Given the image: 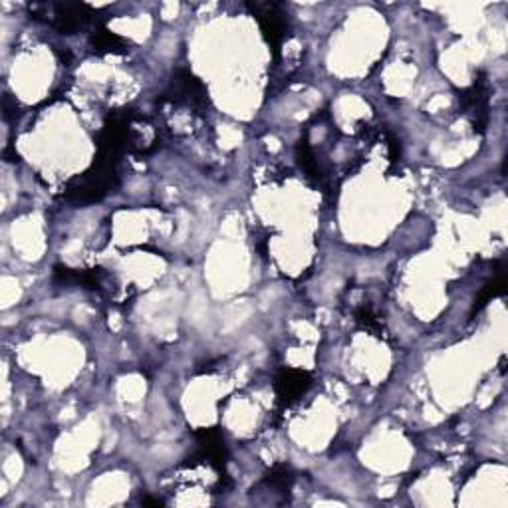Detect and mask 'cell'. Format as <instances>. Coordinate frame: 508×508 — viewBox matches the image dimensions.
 Returning <instances> with one entry per match:
<instances>
[{"label":"cell","instance_id":"cell-7","mask_svg":"<svg viewBox=\"0 0 508 508\" xmlns=\"http://www.w3.org/2000/svg\"><path fill=\"white\" fill-rule=\"evenodd\" d=\"M356 320L357 324L361 326V328H366V330H369V332H376V334L381 332V324H379L378 316L371 312V308H368V306H361V308L357 310Z\"/></svg>","mask_w":508,"mask_h":508},{"label":"cell","instance_id":"cell-2","mask_svg":"<svg viewBox=\"0 0 508 508\" xmlns=\"http://www.w3.org/2000/svg\"><path fill=\"white\" fill-rule=\"evenodd\" d=\"M312 385V376L306 371H298V369H284L278 373V378L274 381V390H276V397L282 407L292 405L294 401L300 399L308 388Z\"/></svg>","mask_w":508,"mask_h":508},{"label":"cell","instance_id":"cell-5","mask_svg":"<svg viewBox=\"0 0 508 508\" xmlns=\"http://www.w3.org/2000/svg\"><path fill=\"white\" fill-rule=\"evenodd\" d=\"M504 284H507V280H504V274L500 272L498 274L497 278L492 282H488L487 286L478 292V296H476V300L475 304H473V314L475 312H481L485 306H487L492 298H497V296H500V294L504 292Z\"/></svg>","mask_w":508,"mask_h":508},{"label":"cell","instance_id":"cell-1","mask_svg":"<svg viewBox=\"0 0 508 508\" xmlns=\"http://www.w3.org/2000/svg\"><path fill=\"white\" fill-rule=\"evenodd\" d=\"M167 99H171L175 104H185L195 109H205L209 106V98H206V89L203 82L191 72L181 70L173 76L171 87L167 89Z\"/></svg>","mask_w":508,"mask_h":508},{"label":"cell","instance_id":"cell-3","mask_svg":"<svg viewBox=\"0 0 508 508\" xmlns=\"http://www.w3.org/2000/svg\"><path fill=\"white\" fill-rule=\"evenodd\" d=\"M252 11H254L256 18H259L266 40L271 42L272 52H274V56H278L280 44L284 40V32H286V18H284V14H282L276 4H254Z\"/></svg>","mask_w":508,"mask_h":508},{"label":"cell","instance_id":"cell-6","mask_svg":"<svg viewBox=\"0 0 508 508\" xmlns=\"http://www.w3.org/2000/svg\"><path fill=\"white\" fill-rule=\"evenodd\" d=\"M264 483L271 488H274V490H278V492H288L294 483V473L288 466L278 465L274 466L271 473L266 475Z\"/></svg>","mask_w":508,"mask_h":508},{"label":"cell","instance_id":"cell-4","mask_svg":"<svg viewBox=\"0 0 508 508\" xmlns=\"http://www.w3.org/2000/svg\"><path fill=\"white\" fill-rule=\"evenodd\" d=\"M92 48L98 52V54H109V52H125V44L123 40L111 34L106 28H96L92 34Z\"/></svg>","mask_w":508,"mask_h":508},{"label":"cell","instance_id":"cell-8","mask_svg":"<svg viewBox=\"0 0 508 508\" xmlns=\"http://www.w3.org/2000/svg\"><path fill=\"white\" fill-rule=\"evenodd\" d=\"M143 504H151V507H161L163 502H161V500H157V498H145V500H143Z\"/></svg>","mask_w":508,"mask_h":508}]
</instances>
